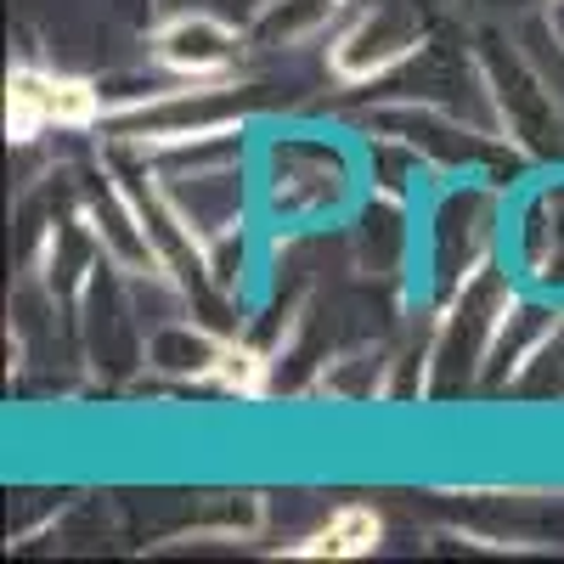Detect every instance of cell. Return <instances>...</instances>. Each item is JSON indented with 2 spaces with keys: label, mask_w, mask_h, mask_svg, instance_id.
<instances>
[{
  "label": "cell",
  "mask_w": 564,
  "mask_h": 564,
  "mask_svg": "<svg viewBox=\"0 0 564 564\" xmlns=\"http://www.w3.org/2000/svg\"><path fill=\"white\" fill-rule=\"evenodd\" d=\"M159 57L181 74H209V68H226L231 57V34L209 18H181L159 34Z\"/></svg>",
  "instance_id": "2"
},
{
  "label": "cell",
  "mask_w": 564,
  "mask_h": 564,
  "mask_svg": "<svg viewBox=\"0 0 564 564\" xmlns=\"http://www.w3.org/2000/svg\"><path fill=\"white\" fill-rule=\"evenodd\" d=\"M220 379H226L231 390H260L265 367H260V356H249V350H220Z\"/></svg>",
  "instance_id": "4"
},
{
  "label": "cell",
  "mask_w": 564,
  "mask_h": 564,
  "mask_svg": "<svg viewBox=\"0 0 564 564\" xmlns=\"http://www.w3.org/2000/svg\"><path fill=\"white\" fill-rule=\"evenodd\" d=\"M90 119H97V97H90V85H79V79L18 68L12 85H7V130L18 141H29L45 124H90Z\"/></svg>",
  "instance_id": "1"
},
{
  "label": "cell",
  "mask_w": 564,
  "mask_h": 564,
  "mask_svg": "<svg viewBox=\"0 0 564 564\" xmlns=\"http://www.w3.org/2000/svg\"><path fill=\"white\" fill-rule=\"evenodd\" d=\"M379 547V513L372 508H345L327 531H316L311 542H300V558H361Z\"/></svg>",
  "instance_id": "3"
}]
</instances>
